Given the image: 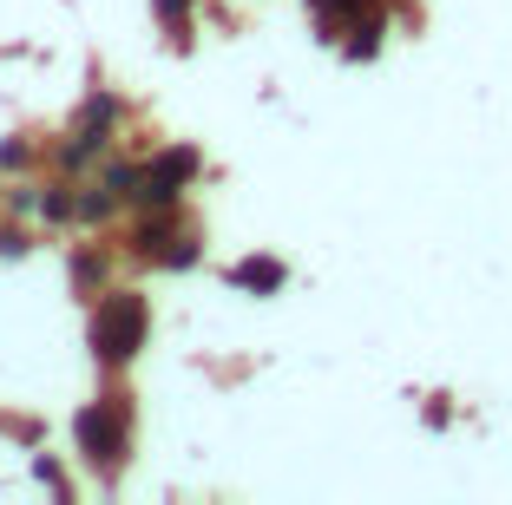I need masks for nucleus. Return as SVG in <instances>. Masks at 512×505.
Here are the masks:
<instances>
[{"instance_id":"1","label":"nucleus","mask_w":512,"mask_h":505,"mask_svg":"<svg viewBox=\"0 0 512 505\" xmlns=\"http://www.w3.org/2000/svg\"><path fill=\"white\" fill-rule=\"evenodd\" d=\"M86 342L99 368H132L138 348L151 342V302L138 289H99L92 296V322H86Z\"/></svg>"},{"instance_id":"2","label":"nucleus","mask_w":512,"mask_h":505,"mask_svg":"<svg viewBox=\"0 0 512 505\" xmlns=\"http://www.w3.org/2000/svg\"><path fill=\"white\" fill-rule=\"evenodd\" d=\"M125 256L151 263V269H191L204 256V237L184 230L178 210H138V223L125 230Z\"/></svg>"},{"instance_id":"3","label":"nucleus","mask_w":512,"mask_h":505,"mask_svg":"<svg viewBox=\"0 0 512 505\" xmlns=\"http://www.w3.org/2000/svg\"><path fill=\"white\" fill-rule=\"evenodd\" d=\"M73 446L79 460L99 473V466H125V453H132V407H125V394H106V401H92L86 414L73 420Z\"/></svg>"},{"instance_id":"4","label":"nucleus","mask_w":512,"mask_h":505,"mask_svg":"<svg viewBox=\"0 0 512 505\" xmlns=\"http://www.w3.org/2000/svg\"><path fill=\"white\" fill-rule=\"evenodd\" d=\"M197 171H204V158H197L191 145H165L158 158L138 164L132 210H178V204H184V191L197 184Z\"/></svg>"},{"instance_id":"5","label":"nucleus","mask_w":512,"mask_h":505,"mask_svg":"<svg viewBox=\"0 0 512 505\" xmlns=\"http://www.w3.org/2000/svg\"><path fill=\"white\" fill-rule=\"evenodd\" d=\"M230 289H243V296H283L289 289V263L283 256H243V263L230 269Z\"/></svg>"},{"instance_id":"6","label":"nucleus","mask_w":512,"mask_h":505,"mask_svg":"<svg viewBox=\"0 0 512 505\" xmlns=\"http://www.w3.org/2000/svg\"><path fill=\"white\" fill-rule=\"evenodd\" d=\"M119 210H125V197L112 191V184H99V178H92V184H73V223H86V230H106Z\"/></svg>"},{"instance_id":"7","label":"nucleus","mask_w":512,"mask_h":505,"mask_svg":"<svg viewBox=\"0 0 512 505\" xmlns=\"http://www.w3.org/2000/svg\"><path fill=\"white\" fill-rule=\"evenodd\" d=\"M106 276H112V256L99 250V243H79V250H73V289H79V296H99Z\"/></svg>"},{"instance_id":"8","label":"nucleus","mask_w":512,"mask_h":505,"mask_svg":"<svg viewBox=\"0 0 512 505\" xmlns=\"http://www.w3.org/2000/svg\"><path fill=\"white\" fill-rule=\"evenodd\" d=\"M151 14H158V27L171 33V46H191V33H197V0H151Z\"/></svg>"},{"instance_id":"9","label":"nucleus","mask_w":512,"mask_h":505,"mask_svg":"<svg viewBox=\"0 0 512 505\" xmlns=\"http://www.w3.org/2000/svg\"><path fill=\"white\" fill-rule=\"evenodd\" d=\"M40 223H73V184H46L40 191Z\"/></svg>"},{"instance_id":"10","label":"nucleus","mask_w":512,"mask_h":505,"mask_svg":"<svg viewBox=\"0 0 512 505\" xmlns=\"http://www.w3.org/2000/svg\"><path fill=\"white\" fill-rule=\"evenodd\" d=\"M27 164H33V145H27V138H7V145H0V178H20Z\"/></svg>"},{"instance_id":"11","label":"nucleus","mask_w":512,"mask_h":505,"mask_svg":"<svg viewBox=\"0 0 512 505\" xmlns=\"http://www.w3.org/2000/svg\"><path fill=\"white\" fill-rule=\"evenodd\" d=\"M0 256H27V230H14V223H0Z\"/></svg>"}]
</instances>
